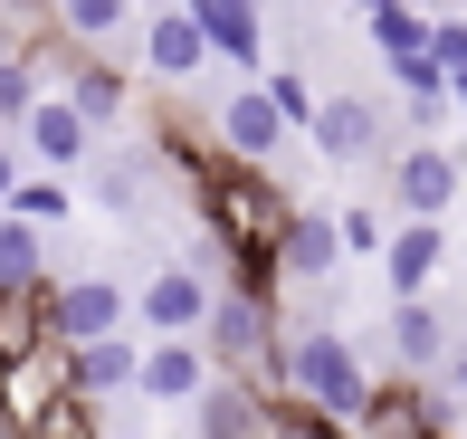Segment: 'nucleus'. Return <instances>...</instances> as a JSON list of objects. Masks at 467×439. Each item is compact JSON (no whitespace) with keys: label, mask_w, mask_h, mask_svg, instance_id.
I'll use <instances>...</instances> for the list:
<instances>
[{"label":"nucleus","mask_w":467,"mask_h":439,"mask_svg":"<svg viewBox=\"0 0 467 439\" xmlns=\"http://www.w3.org/2000/svg\"><path fill=\"white\" fill-rule=\"evenodd\" d=\"M277 382H286L306 411H325V430H353V421H363V402H372V372H363V353H353L334 325L286 334V344H277Z\"/></svg>","instance_id":"nucleus-1"},{"label":"nucleus","mask_w":467,"mask_h":439,"mask_svg":"<svg viewBox=\"0 0 467 439\" xmlns=\"http://www.w3.org/2000/svg\"><path fill=\"white\" fill-rule=\"evenodd\" d=\"M201 334H210V363H267L277 353V306H267V287H229V297H210V316H201Z\"/></svg>","instance_id":"nucleus-4"},{"label":"nucleus","mask_w":467,"mask_h":439,"mask_svg":"<svg viewBox=\"0 0 467 439\" xmlns=\"http://www.w3.org/2000/svg\"><path fill=\"white\" fill-rule=\"evenodd\" d=\"M391 77H400V96H410V115H439V106H449V68H439L430 48H420V57H391Z\"/></svg>","instance_id":"nucleus-23"},{"label":"nucleus","mask_w":467,"mask_h":439,"mask_svg":"<svg viewBox=\"0 0 467 439\" xmlns=\"http://www.w3.org/2000/svg\"><path fill=\"white\" fill-rule=\"evenodd\" d=\"M267 162H239V153H220V162H201V211H210V229L229 239V258H248V248H267V229L286 220V201H277V182H258Z\"/></svg>","instance_id":"nucleus-2"},{"label":"nucleus","mask_w":467,"mask_h":439,"mask_svg":"<svg viewBox=\"0 0 467 439\" xmlns=\"http://www.w3.org/2000/svg\"><path fill=\"white\" fill-rule=\"evenodd\" d=\"M267 106H277L286 124H306L315 115V87H306V77H267Z\"/></svg>","instance_id":"nucleus-27"},{"label":"nucleus","mask_w":467,"mask_h":439,"mask_svg":"<svg viewBox=\"0 0 467 439\" xmlns=\"http://www.w3.org/2000/svg\"><path fill=\"white\" fill-rule=\"evenodd\" d=\"M143 57H153V77H172V87H182L191 68H210V38H201V19H191L182 0H172V10L143 29Z\"/></svg>","instance_id":"nucleus-17"},{"label":"nucleus","mask_w":467,"mask_h":439,"mask_svg":"<svg viewBox=\"0 0 467 439\" xmlns=\"http://www.w3.org/2000/svg\"><path fill=\"white\" fill-rule=\"evenodd\" d=\"M19 124H29V153L57 162V172H67V162H87V143H96V124L77 115L67 96H29V115H19Z\"/></svg>","instance_id":"nucleus-16"},{"label":"nucleus","mask_w":467,"mask_h":439,"mask_svg":"<svg viewBox=\"0 0 467 439\" xmlns=\"http://www.w3.org/2000/svg\"><path fill=\"white\" fill-rule=\"evenodd\" d=\"M267 258H277V277H334V267H344V229L325 211H286L267 229Z\"/></svg>","instance_id":"nucleus-9"},{"label":"nucleus","mask_w":467,"mask_h":439,"mask_svg":"<svg viewBox=\"0 0 467 439\" xmlns=\"http://www.w3.org/2000/svg\"><path fill=\"white\" fill-rule=\"evenodd\" d=\"M10 182H19V153H10V143H0V201H10Z\"/></svg>","instance_id":"nucleus-30"},{"label":"nucleus","mask_w":467,"mask_h":439,"mask_svg":"<svg viewBox=\"0 0 467 439\" xmlns=\"http://www.w3.org/2000/svg\"><path fill=\"white\" fill-rule=\"evenodd\" d=\"M334 229H344V248H381V220H372V211H344Z\"/></svg>","instance_id":"nucleus-28"},{"label":"nucleus","mask_w":467,"mask_h":439,"mask_svg":"<svg viewBox=\"0 0 467 439\" xmlns=\"http://www.w3.org/2000/svg\"><path fill=\"white\" fill-rule=\"evenodd\" d=\"M449 106H467V68H458V77H449Z\"/></svg>","instance_id":"nucleus-31"},{"label":"nucleus","mask_w":467,"mask_h":439,"mask_svg":"<svg viewBox=\"0 0 467 439\" xmlns=\"http://www.w3.org/2000/svg\"><path fill=\"white\" fill-rule=\"evenodd\" d=\"M48 10H57V29L77 48H105L115 29H134V0H48Z\"/></svg>","instance_id":"nucleus-20"},{"label":"nucleus","mask_w":467,"mask_h":439,"mask_svg":"<svg viewBox=\"0 0 467 439\" xmlns=\"http://www.w3.org/2000/svg\"><path fill=\"white\" fill-rule=\"evenodd\" d=\"M191 19H201V38H210V57H229V68H248L258 77V0H182Z\"/></svg>","instance_id":"nucleus-15"},{"label":"nucleus","mask_w":467,"mask_h":439,"mask_svg":"<svg viewBox=\"0 0 467 439\" xmlns=\"http://www.w3.org/2000/svg\"><path fill=\"white\" fill-rule=\"evenodd\" d=\"M38 96V57H0V124H19Z\"/></svg>","instance_id":"nucleus-26"},{"label":"nucleus","mask_w":467,"mask_h":439,"mask_svg":"<svg viewBox=\"0 0 467 439\" xmlns=\"http://www.w3.org/2000/svg\"><path fill=\"white\" fill-rule=\"evenodd\" d=\"M201 382H210V353L191 344V334H153V344L134 353V392H143V402H162V411H182Z\"/></svg>","instance_id":"nucleus-7"},{"label":"nucleus","mask_w":467,"mask_h":439,"mask_svg":"<svg viewBox=\"0 0 467 439\" xmlns=\"http://www.w3.org/2000/svg\"><path fill=\"white\" fill-rule=\"evenodd\" d=\"M38 325L57 344H87V334L124 325V287L115 277H38Z\"/></svg>","instance_id":"nucleus-5"},{"label":"nucleus","mask_w":467,"mask_h":439,"mask_svg":"<svg viewBox=\"0 0 467 439\" xmlns=\"http://www.w3.org/2000/svg\"><path fill=\"white\" fill-rule=\"evenodd\" d=\"M87 201H105L115 220H143V172H134V162H105V172L87 182Z\"/></svg>","instance_id":"nucleus-25"},{"label":"nucleus","mask_w":467,"mask_h":439,"mask_svg":"<svg viewBox=\"0 0 467 439\" xmlns=\"http://www.w3.org/2000/svg\"><path fill=\"white\" fill-rule=\"evenodd\" d=\"M134 334L124 325H105V334H87V344H67V363H77V392L87 402H115V392H134Z\"/></svg>","instance_id":"nucleus-14"},{"label":"nucleus","mask_w":467,"mask_h":439,"mask_svg":"<svg viewBox=\"0 0 467 439\" xmlns=\"http://www.w3.org/2000/svg\"><path fill=\"white\" fill-rule=\"evenodd\" d=\"M286 134H296V124L267 106V87H239V96L220 106V153H239V162H267Z\"/></svg>","instance_id":"nucleus-12"},{"label":"nucleus","mask_w":467,"mask_h":439,"mask_svg":"<svg viewBox=\"0 0 467 439\" xmlns=\"http://www.w3.org/2000/svg\"><path fill=\"white\" fill-rule=\"evenodd\" d=\"M391 353L400 372H439V353H449V325H439L430 297H391Z\"/></svg>","instance_id":"nucleus-18"},{"label":"nucleus","mask_w":467,"mask_h":439,"mask_svg":"<svg viewBox=\"0 0 467 439\" xmlns=\"http://www.w3.org/2000/svg\"><path fill=\"white\" fill-rule=\"evenodd\" d=\"M391 201H400V220H449V201H458V153L410 143V153L391 162Z\"/></svg>","instance_id":"nucleus-8"},{"label":"nucleus","mask_w":467,"mask_h":439,"mask_svg":"<svg viewBox=\"0 0 467 439\" xmlns=\"http://www.w3.org/2000/svg\"><path fill=\"white\" fill-rule=\"evenodd\" d=\"M182 411H191L201 439H267V392L258 382H201Z\"/></svg>","instance_id":"nucleus-11"},{"label":"nucleus","mask_w":467,"mask_h":439,"mask_svg":"<svg viewBox=\"0 0 467 439\" xmlns=\"http://www.w3.org/2000/svg\"><path fill=\"white\" fill-rule=\"evenodd\" d=\"M124 316H134L143 334H201V316H210V287H201V267H153V277H143V297L124 306Z\"/></svg>","instance_id":"nucleus-6"},{"label":"nucleus","mask_w":467,"mask_h":439,"mask_svg":"<svg viewBox=\"0 0 467 439\" xmlns=\"http://www.w3.org/2000/svg\"><path fill=\"white\" fill-rule=\"evenodd\" d=\"M363 10H372V48L381 57H420L430 48V19H420L410 0H363Z\"/></svg>","instance_id":"nucleus-21"},{"label":"nucleus","mask_w":467,"mask_h":439,"mask_svg":"<svg viewBox=\"0 0 467 439\" xmlns=\"http://www.w3.org/2000/svg\"><path fill=\"white\" fill-rule=\"evenodd\" d=\"M439 267H449V239H439V220H400L391 239H381V277H391V297H420Z\"/></svg>","instance_id":"nucleus-13"},{"label":"nucleus","mask_w":467,"mask_h":439,"mask_svg":"<svg viewBox=\"0 0 467 439\" xmlns=\"http://www.w3.org/2000/svg\"><path fill=\"white\" fill-rule=\"evenodd\" d=\"M67 106H77V115H87L96 134H105V124L124 115V77H115V68H96V57H87V68L67 77Z\"/></svg>","instance_id":"nucleus-22"},{"label":"nucleus","mask_w":467,"mask_h":439,"mask_svg":"<svg viewBox=\"0 0 467 439\" xmlns=\"http://www.w3.org/2000/svg\"><path fill=\"white\" fill-rule=\"evenodd\" d=\"M48 277V239H38V220L0 211V287H38Z\"/></svg>","instance_id":"nucleus-19"},{"label":"nucleus","mask_w":467,"mask_h":439,"mask_svg":"<svg viewBox=\"0 0 467 439\" xmlns=\"http://www.w3.org/2000/svg\"><path fill=\"white\" fill-rule=\"evenodd\" d=\"M439 372H449V392L467 402V344H449V353H439Z\"/></svg>","instance_id":"nucleus-29"},{"label":"nucleus","mask_w":467,"mask_h":439,"mask_svg":"<svg viewBox=\"0 0 467 439\" xmlns=\"http://www.w3.org/2000/svg\"><path fill=\"white\" fill-rule=\"evenodd\" d=\"M38 287H0V353H19V344H38Z\"/></svg>","instance_id":"nucleus-24"},{"label":"nucleus","mask_w":467,"mask_h":439,"mask_svg":"<svg viewBox=\"0 0 467 439\" xmlns=\"http://www.w3.org/2000/svg\"><path fill=\"white\" fill-rule=\"evenodd\" d=\"M77 392V363L57 334H38V344L0 353V430H38V411H57Z\"/></svg>","instance_id":"nucleus-3"},{"label":"nucleus","mask_w":467,"mask_h":439,"mask_svg":"<svg viewBox=\"0 0 467 439\" xmlns=\"http://www.w3.org/2000/svg\"><path fill=\"white\" fill-rule=\"evenodd\" d=\"M306 134H315V153H325V162H372L391 124H381L372 96H334V106H315V115H306Z\"/></svg>","instance_id":"nucleus-10"}]
</instances>
